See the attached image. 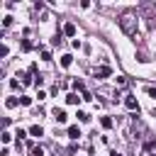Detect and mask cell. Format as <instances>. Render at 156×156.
<instances>
[{
    "label": "cell",
    "mask_w": 156,
    "mask_h": 156,
    "mask_svg": "<svg viewBox=\"0 0 156 156\" xmlns=\"http://www.w3.org/2000/svg\"><path fill=\"white\" fill-rule=\"evenodd\" d=\"M63 34H66V37H76V24H73V22H68V24L63 27Z\"/></svg>",
    "instance_id": "obj_5"
},
{
    "label": "cell",
    "mask_w": 156,
    "mask_h": 156,
    "mask_svg": "<svg viewBox=\"0 0 156 156\" xmlns=\"http://www.w3.org/2000/svg\"><path fill=\"white\" fill-rule=\"evenodd\" d=\"M149 95H151V98L156 100V88H149Z\"/></svg>",
    "instance_id": "obj_20"
},
{
    "label": "cell",
    "mask_w": 156,
    "mask_h": 156,
    "mask_svg": "<svg viewBox=\"0 0 156 156\" xmlns=\"http://www.w3.org/2000/svg\"><path fill=\"white\" fill-rule=\"evenodd\" d=\"M100 124H102L105 129H110V127H112V117H102V119H100Z\"/></svg>",
    "instance_id": "obj_11"
},
{
    "label": "cell",
    "mask_w": 156,
    "mask_h": 156,
    "mask_svg": "<svg viewBox=\"0 0 156 156\" xmlns=\"http://www.w3.org/2000/svg\"><path fill=\"white\" fill-rule=\"evenodd\" d=\"M20 105H24V107H29V105H32V98H27V95H22V98H20Z\"/></svg>",
    "instance_id": "obj_12"
},
{
    "label": "cell",
    "mask_w": 156,
    "mask_h": 156,
    "mask_svg": "<svg viewBox=\"0 0 156 156\" xmlns=\"http://www.w3.org/2000/svg\"><path fill=\"white\" fill-rule=\"evenodd\" d=\"M154 10H156V5H154Z\"/></svg>",
    "instance_id": "obj_21"
},
{
    "label": "cell",
    "mask_w": 156,
    "mask_h": 156,
    "mask_svg": "<svg viewBox=\"0 0 156 156\" xmlns=\"http://www.w3.org/2000/svg\"><path fill=\"white\" fill-rule=\"evenodd\" d=\"M80 100H83V98H78L76 93H68V95H66V102H68V105H78Z\"/></svg>",
    "instance_id": "obj_6"
},
{
    "label": "cell",
    "mask_w": 156,
    "mask_h": 156,
    "mask_svg": "<svg viewBox=\"0 0 156 156\" xmlns=\"http://www.w3.org/2000/svg\"><path fill=\"white\" fill-rule=\"evenodd\" d=\"M29 134H32V136H41V134H44V129H41L39 124H34V127H29Z\"/></svg>",
    "instance_id": "obj_8"
},
{
    "label": "cell",
    "mask_w": 156,
    "mask_h": 156,
    "mask_svg": "<svg viewBox=\"0 0 156 156\" xmlns=\"http://www.w3.org/2000/svg\"><path fill=\"white\" fill-rule=\"evenodd\" d=\"M66 117H68V115H66V112H63V110H58V107H56V110H54V119H56V122H58V124H63V122H66Z\"/></svg>",
    "instance_id": "obj_4"
},
{
    "label": "cell",
    "mask_w": 156,
    "mask_h": 156,
    "mask_svg": "<svg viewBox=\"0 0 156 156\" xmlns=\"http://www.w3.org/2000/svg\"><path fill=\"white\" fill-rule=\"evenodd\" d=\"M5 107H17V100H15V98H7V100H5Z\"/></svg>",
    "instance_id": "obj_16"
},
{
    "label": "cell",
    "mask_w": 156,
    "mask_h": 156,
    "mask_svg": "<svg viewBox=\"0 0 156 156\" xmlns=\"http://www.w3.org/2000/svg\"><path fill=\"white\" fill-rule=\"evenodd\" d=\"M68 136H71V139H78V136H80V129H78L76 124H73V127H68Z\"/></svg>",
    "instance_id": "obj_9"
},
{
    "label": "cell",
    "mask_w": 156,
    "mask_h": 156,
    "mask_svg": "<svg viewBox=\"0 0 156 156\" xmlns=\"http://www.w3.org/2000/svg\"><path fill=\"white\" fill-rule=\"evenodd\" d=\"M124 107H127V110H132V112H134V110H139L136 98H134V95H127V98H124Z\"/></svg>",
    "instance_id": "obj_2"
},
{
    "label": "cell",
    "mask_w": 156,
    "mask_h": 156,
    "mask_svg": "<svg viewBox=\"0 0 156 156\" xmlns=\"http://www.w3.org/2000/svg\"><path fill=\"white\" fill-rule=\"evenodd\" d=\"M119 27H122V32H124L127 37H134V34H136V17L129 15V12H124V15L119 17Z\"/></svg>",
    "instance_id": "obj_1"
},
{
    "label": "cell",
    "mask_w": 156,
    "mask_h": 156,
    "mask_svg": "<svg viewBox=\"0 0 156 156\" xmlns=\"http://www.w3.org/2000/svg\"><path fill=\"white\" fill-rule=\"evenodd\" d=\"M20 46H22V51H32V41H29V39H22Z\"/></svg>",
    "instance_id": "obj_10"
},
{
    "label": "cell",
    "mask_w": 156,
    "mask_h": 156,
    "mask_svg": "<svg viewBox=\"0 0 156 156\" xmlns=\"http://www.w3.org/2000/svg\"><path fill=\"white\" fill-rule=\"evenodd\" d=\"M107 76H112V68H110V66H100V68H95V78H107Z\"/></svg>",
    "instance_id": "obj_3"
},
{
    "label": "cell",
    "mask_w": 156,
    "mask_h": 156,
    "mask_svg": "<svg viewBox=\"0 0 156 156\" xmlns=\"http://www.w3.org/2000/svg\"><path fill=\"white\" fill-rule=\"evenodd\" d=\"M71 63H73V56H71V54H63V56H61V66H63V68H68Z\"/></svg>",
    "instance_id": "obj_7"
},
{
    "label": "cell",
    "mask_w": 156,
    "mask_h": 156,
    "mask_svg": "<svg viewBox=\"0 0 156 156\" xmlns=\"http://www.w3.org/2000/svg\"><path fill=\"white\" fill-rule=\"evenodd\" d=\"M41 83H44V78H41V76H34V85H37V88H39V85H41Z\"/></svg>",
    "instance_id": "obj_18"
},
{
    "label": "cell",
    "mask_w": 156,
    "mask_h": 156,
    "mask_svg": "<svg viewBox=\"0 0 156 156\" xmlns=\"http://www.w3.org/2000/svg\"><path fill=\"white\" fill-rule=\"evenodd\" d=\"M10 24H12V17H10V15H7V17H5V20H2V27H10Z\"/></svg>",
    "instance_id": "obj_17"
},
{
    "label": "cell",
    "mask_w": 156,
    "mask_h": 156,
    "mask_svg": "<svg viewBox=\"0 0 156 156\" xmlns=\"http://www.w3.org/2000/svg\"><path fill=\"white\" fill-rule=\"evenodd\" d=\"M76 117H78V119H80V122H90V115H88V112H78V115H76Z\"/></svg>",
    "instance_id": "obj_13"
},
{
    "label": "cell",
    "mask_w": 156,
    "mask_h": 156,
    "mask_svg": "<svg viewBox=\"0 0 156 156\" xmlns=\"http://www.w3.org/2000/svg\"><path fill=\"white\" fill-rule=\"evenodd\" d=\"M73 88H76V90H80V93H85V85H83L80 80H73Z\"/></svg>",
    "instance_id": "obj_15"
},
{
    "label": "cell",
    "mask_w": 156,
    "mask_h": 156,
    "mask_svg": "<svg viewBox=\"0 0 156 156\" xmlns=\"http://www.w3.org/2000/svg\"><path fill=\"white\" fill-rule=\"evenodd\" d=\"M32 156H44V149L41 146H32Z\"/></svg>",
    "instance_id": "obj_14"
},
{
    "label": "cell",
    "mask_w": 156,
    "mask_h": 156,
    "mask_svg": "<svg viewBox=\"0 0 156 156\" xmlns=\"http://www.w3.org/2000/svg\"><path fill=\"white\" fill-rule=\"evenodd\" d=\"M10 139H12V134H10V132H2V141H5V144H7V141H10Z\"/></svg>",
    "instance_id": "obj_19"
}]
</instances>
